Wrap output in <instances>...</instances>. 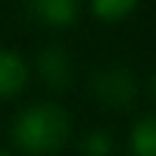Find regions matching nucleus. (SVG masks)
<instances>
[{
	"label": "nucleus",
	"mask_w": 156,
	"mask_h": 156,
	"mask_svg": "<svg viewBox=\"0 0 156 156\" xmlns=\"http://www.w3.org/2000/svg\"><path fill=\"white\" fill-rule=\"evenodd\" d=\"M0 156H8V154H5V151H0Z\"/></svg>",
	"instance_id": "10"
},
{
	"label": "nucleus",
	"mask_w": 156,
	"mask_h": 156,
	"mask_svg": "<svg viewBox=\"0 0 156 156\" xmlns=\"http://www.w3.org/2000/svg\"><path fill=\"white\" fill-rule=\"evenodd\" d=\"M148 85H151V96H154V99H156V74H154V77H151V82H148Z\"/></svg>",
	"instance_id": "9"
},
{
	"label": "nucleus",
	"mask_w": 156,
	"mask_h": 156,
	"mask_svg": "<svg viewBox=\"0 0 156 156\" xmlns=\"http://www.w3.org/2000/svg\"><path fill=\"white\" fill-rule=\"evenodd\" d=\"M90 90L93 99L101 107L110 110H126L137 101V77L129 66L123 63H107L93 71L90 77Z\"/></svg>",
	"instance_id": "2"
},
{
	"label": "nucleus",
	"mask_w": 156,
	"mask_h": 156,
	"mask_svg": "<svg viewBox=\"0 0 156 156\" xmlns=\"http://www.w3.org/2000/svg\"><path fill=\"white\" fill-rule=\"evenodd\" d=\"M27 82V63L14 49H0V101L14 99Z\"/></svg>",
	"instance_id": "5"
},
{
	"label": "nucleus",
	"mask_w": 156,
	"mask_h": 156,
	"mask_svg": "<svg viewBox=\"0 0 156 156\" xmlns=\"http://www.w3.org/2000/svg\"><path fill=\"white\" fill-rule=\"evenodd\" d=\"M115 140L107 129H90L80 140V154L82 156H112Z\"/></svg>",
	"instance_id": "8"
},
{
	"label": "nucleus",
	"mask_w": 156,
	"mask_h": 156,
	"mask_svg": "<svg viewBox=\"0 0 156 156\" xmlns=\"http://www.w3.org/2000/svg\"><path fill=\"white\" fill-rule=\"evenodd\" d=\"M36 71H38V80L47 88L63 90L74 80V60L63 47H44L36 55Z\"/></svg>",
	"instance_id": "3"
},
{
	"label": "nucleus",
	"mask_w": 156,
	"mask_h": 156,
	"mask_svg": "<svg viewBox=\"0 0 156 156\" xmlns=\"http://www.w3.org/2000/svg\"><path fill=\"white\" fill-rule=\"evenodd\" d=\"M140 0H90V11L101 19V22H121L126 19Z\"/></svg>",
	"instance_id": "7"
},
{
	"label": "nucleus",
	"mask_w": 156,
	"mask_h": 156,
	"mask_svg": "<svg viewBox=\"0 0 156 156\" xmlns=\"http://www.w3.org/2000/svg\"><path fill=\"white\" fill-rule=\"evenodd\" d=\"M27 14L44 27H71L80 19V0H27Z\"/></svg>",
	"instance_id": "4"
},
{
	"label": "nucleus",
	"mask_w": 156,
	"mask_h": 156,
	"mask_svg": "<svg viewBox=\"0 0 156 156\" xmlns=\"http://www.w3.org/2000/svg\"><path fill=\"white\" fill-rule=\"evenodd\" d=\"M129 151L132 156H156V115H145L132 126Z\"/></svg>",
	"instance_id": "6"
},
{
	"label": "nucleus",
	"mask_w": 156,
	"mask_h": 156,
	"mask_svg": "<svg viewBox=\"0 0 156 156\" xmlns=\"http://www.w3.org/2000/svg\"><path fill=\"white\" fill-rule=\"evenodd\" d=\"M71 134L69 112L55 101H38L22 110L11 123V140L22 154L47 156L58 154Z\"/></svg>",
	"instance_id": "1"
}]
</instances>
